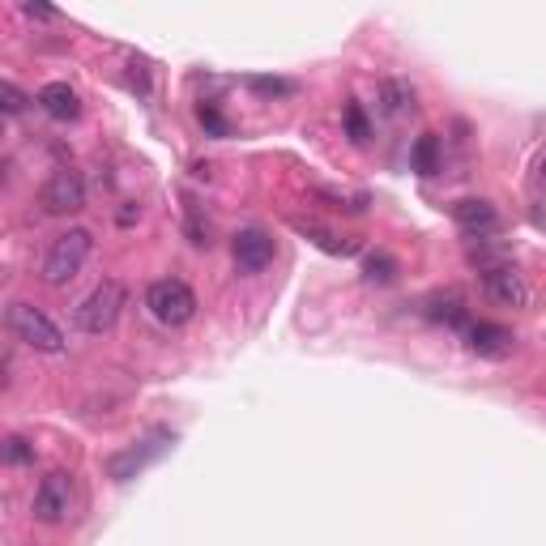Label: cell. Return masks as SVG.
I'll return each mask as SVG.
<instances>
[{
    "label": "cell",
    "mask_w": 546,
    "mask_h": 546,
    "mask_svg": "<svg viewBox=\"0 0 546 546\" xmlns=\"http://www.w3.org/2000/svg\"><path fill=\"white\" fill-rule=\"evenodd\" d=\"M90 252H94V235L86 227H73V231L56 235V244L47 248V256H43V282L56 286V291H60V286H69L77 273L86 269Z\"/></svg>",
    "instance_id": "6da1fadb"
},
{
    "label": "cell",
    "mask_w": 546,
    "mask_h": 546,
    "mask_svg": "<svg viewBox=\"0 0 546 546\" xmlns=\"http://www.w3.org/2000/svg\"><path fill=\"white\" fill-rule=\"evenodd\" d=\"M5 325L9 333L18 337L22 346L39 350V355H64V333L52 316H47L43 308H35V303H9L5 312Z\"/></svg>",
    "instance_id": "7a4b0ae2"
},
{
    "label": "cell",
    "mask_w": 546,
    "mask_h": 546,
    "mask_svg": "<svg viewBox=\"0 0 546 546\" xmlns=\"http://www.w3.org/2000/svg\"><path fill=\"white\" fill-rule=\"evenodd\" d=\"M124 303H128L124 282H120V278H103V282L94 286V291L73 308V325L82 329V333H107V329L120 320Z\"/></svg>",
    "instance_id": "3957f363"
},
{
    "label": "cell",
    "mask_w": 546,
    "mask_h": 546,
    "mask_svg": "<svg viewBox=\"0 0 546 546\" xmlns=\"http://www.w3.org/2000/svg\"><path fill=\"white\" fill-rule=\"evenodd\" d=\"M146 312L167 329H180L197 316V295L184 278H158L146 286Z\"/></svg>",
    "instance_id": "277c9868"
},
{
    "label": "cell",
    "mask_w": 546,
    "mask_h": 546,
    "mask_svg": "<svg viewBox=\"0 0 546 546\" xmlns=\"http://www.w3.org/2000/svg\"><path fill=\"white\" fill-rule=\"evenodd\" d=\"M39 205H43V214H77L86 205L82 171H73V167L52 171V175H47V184L39 188Z\"/></svg>",
    "instance_id": "5b68a950"
},
{
    "label": "cell",
    "mask_w": 546,
    "mask_h": 546,
    "mask_svg": "<svg viewBox=\"0 0 546 546\" xmlns=\"http://www.w3.org/2000/svg\"><path fill=\"white\" fill-rule=\"evenodd\" d=\"M30 512H35V521L43 525H60L64 517L73 512V478L64 470H52L35 487V500H30Z\"/></svg>",
    "instance_id": "8992f818"
},
{
    "label": "cell",
    "mask_w": 546,
    "mask_h": 546,
    "mask_svg": "<svg viewBox=\"0 0 546 546\" xmlns=\"http://www.w3.org/2000/svg\"><path fill=\"white\" fill-rule=\"evenodd\" d=\"M231 256L239 273H265L273 265V256H278V244H273V235L261 231V227H248L231 239Z\"/></svg>",
    "instance_id": "52a82bcc"
},
{
    "label": "cell",
    "mask_w": 546,
    "mask_h": 546,
    "mask_svg": "<svg viewBox=\"0 0 546 546\" xmlns=\"http://www.w3.org/2000/svg\"><path fill=\"white\" fill-rule=\"evenodd\" d=\"M483 291L491 303H500V308H525L529 303V286L521 278V269L504 261V265H495V269H483Z\"/></svg>",
    "instance_id": "ba28073f"
},
{
    "label": "cell",
    "mask_w": 546,
    "mask_h": 546,
    "mask_svg": "<svg viewBox=\"0 0 546 546\" xmlns=\"http://www.w3.org/2000/svg\"><path fill=\"white\" fill-rule=\"evenodd\" d=\"M461 337H465V346H470V355H478V359H508L512 350H517L512 329L491 325V320H470V329Z\"/></svg>",
    "instance_id": "9c48e42d"
},
{
    "label": "cell",
    "mask_w": 546,
    "mask_h": 546,
    "mask_svg": "<svg viewBox=\"0 0 546 546\" xmlns=\"http://www.w3.org/2000/svg\"><path fill=\"white\" fill-rule=\"evenodd\" d=\"M453 222H457L461 235L487 239V235L500 231V210H495L491 201H483V197H465V201L453 205Z\"/></svg>",
    "instance_id": "30bf717a"
},
{
    "label": "cell",
    "mask_w": 546,
    "mask_h": 546,
    "mask_svg": "<svg viewBox=\"0 0 546 546\" xmlns=\"http://www.w3.org/2000/svg\"><path fill=\"white\" fill-rule=\"evenodd\" d=\"M35 103H39L52 120H77V116H82V99H77V90H73L69 82H47V86L39 90Z\"/></svg>",
    "instance_id": "8fae6325"
},
{
    "label": "cell",
    "mask_w": 546,
    "mask_h": 546,
    "mask_svg": "<svg viewBox=\"0 0 546 546\" xmlns=\"http://www.w3.org/2000/svg\"><path fill=\"white\" fill-rule=\"evenodd\" d=\"M414 103H419V94H414V86L406 82V77H384L380 82V111L384 116H410Z\"/></svg>",
    "instance_id": "7c38bea8"
},
{
    "label": "cell",
    "mask_w": 546,
    "mask_h": 546,
    "mask_svg": "<svg viewBox=\"0 0 546 546\" xmlns=\"http://www.w3.org/2000/svg\"><path fill=\"white\" fill-rule=\"evenodd\" d=\"M397 278V261L389 252H367L363 256V282L367 286H389Z\"/></svg>",
    "instance_id": "4fadbf2b"
},
{
    "label": "cell",
    "mask_w": 546,
    "mask_h": 546,
    "mask_svg": "<svg viewBox=\"0 0 546 546\" xmlns=\"http://www.w3.org/2000/svg\"><path fill=\"white\" fill-rule=\"evenodd\" d=\"M410 158H414V171H419V175H436L440 171V137L436 133H423L419 141H414Z\"/></svg>",
    "instance_id": "5bb4252c"
},
{
    "label": "cell",
    "mask_w": 546,
    "mask_h": 546,
    "mask_svg": "<svg viewBox=\"0 0 546 546\" xmlns=\"http://www.w3.org/2000/svg\"><path fill=\"white\" fill-rule=\"evenodd\" d=\"M431 320H444V325L448 329H470V312H465V303L457 299V295H448V299H436V303H431V312H427Z\"/></svg>",
    "instance_id": "9a60e30c"
},
{
    "label": "cell",
    "mask_w": 546,
    "mask_h": 546,
    "mask_svg": "<svg viewBox=\"0 0 546 546\" xmlns=\"http://www.w3.org/2000/svg\"><path fill=\"white\" fill-rule=\"evenodd\" d=\"M248 90L261 94V99H291L299 86L286 82V77H248Z\"/></svg>",
    "instance_id": "2e32d148"
},
{
    "label": "cell",
    "mask_w": 546,
    "mask_h": 546,
    "mask_svg": "<svg viewBox=\"0 0 546 546\" xmlns=\"http://www.w3.org/2000/svg\"><path fill=\"white\" fill-rule=\"evenodd\" d=\"M346 137L355 141V146H363V141L372 137V124H367V111H363V103H355V99L346 103Z\"/></svg>",
    "instance_id": "e0dca14e"
},
{
    "label": "cell",
    "mask_w": 546,
    "mask_h": 546,
    "mask_svg": "<svg viewBox=\"0 0 546 546\" xmlns=\"http://www.w3.org/2000/svg\"><path fill=\"white\" fill-rule=\"evenodd\" d=\"M197 120H201V128H205L210 137H231V124H227V116H222L214 103H201V107H197Z\"/></svg>",
    "instance_id": "ac0fdd59"
},
{
    "label": "cell",
    "mask_w": 546,
    "mask_h": 546,
    "mask_svg": "<svg viewBox=\"0 0 546 546\" xmlns=\"http://www.w3.org/2000/svg\"><path fill=\"white\" fill-rule=\"evenodd\" d=\"M5 461L9 465H35V448H30L22 436H9L5 440Z\"/></svg>",
    "instance_id": "d6986e66"
},
{
    "label": "cell",
    "mask_w": 546,
    "mask_h": 546,
    "mask_svg": "<svg viewBox=\"0 0 546 546\" xmlns=\"http://www.w3.org/2000/svg\"><path fill=\"white\" fill-rule=\"evenodd\" d=\"M26 94L18 90V86H13V82H5V86H0V107H5V116H22V111H26Z\"/></svg>",
    "instance_id": "ffe728a7"
},
{
    "label": "cell",
    "mask_w": 546,
    "mask_h": 546,
    "mask_svg": "<svg viewBox=\"0 0 546 546\" xmlns=\"http://www.w3.org/2000/svg\"><path fill=\"white\" fill-rule=\"evenodd\" d=\"M22 13H26V18H39V22H52V18H56V9L35 5V0H26V5H22Z\"/></svg>",
    "instance_id": "44dd1931"
},
{
    "label": "cell",
    "mask_w": 546,
    "mask_h": 546,
    "mask_svg": "<svg viewBox=\"0 0 546 546\" xmlns=\"http://www.w3.org/2000/svg\"><path fill=\"white\" fill-rule=\"evenodd\" d=\"M133 218H137V210H133V201H128V205H124V210H120V222H124V227H128V222H133Z\"/></svg>",
    "instance_id": "7402d4cb"
},
{
    "label": "cell",
    "mask_w": 546,
    "mask_h": 546,
    "mask_svg": "<svg viewBox=\"0 0 546 546\" xmlns=\"http://www.w3.org/2000/svg\"><path fill=\"white\" fill-rule=\"evenodd\" d=\"M538 184L546 188V158H542V167H538Z\"/></svg>",
    "instance_id": "603a6c76"
}]
</instances>
